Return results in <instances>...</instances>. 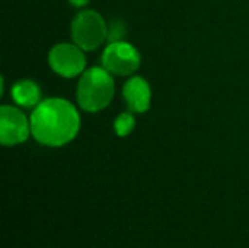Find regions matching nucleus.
I'll list each match as a JSON object with an SVG mask.
<instances>
[{
    "instance_id": "1",
    "label": "nucleus",
    "mask_w": 249,
    "mask_h": 248,
    "mask_svg": "<svg viewBox=\"0 0 249 248\" xmlns=\"http://www.w3.org/2000/svg\"><path fill=\"white\" fill-rule=\"evenodd\" d=\"M80 126L79 113L66 99L50 98L36 105L31 117L34 137L45 146L58 148L71 142Z\"/></svg>"
},
{
    "instance_id": "6",
    "label": "nucleus",
    "mask_w": 249,
    "mask_h": 248,
    "mask_svg": "<svg viewBox=\"0 0 249 248\" xmlns=\"http://www.w3.org/2000/svg\"><path fill=\"white\" fill-rule=\"evenodd\" d=\"M31 124L23 113L15 107L3 105L0 110V140L4 146H15L28 139Z\"/></svg>"
},
{
    "instance_id": "11",
    "label": "nucleus",
    "mask_w": 249,
    "mask_h": 248,
    "mask_svg": "<svg viewBox=\"0 0 249 248\" xmlns=\"http://www.w3.org/2000/svg\"><path fill=\"white\" fill-rule=\"evenodd\" d=\"M71 4H74V6H77V7H82V6H85V4H88L89 3V0H69Z\"/></svg>"
},
{
    "instance_id": "5",
    "label": "nucleus",
    "mask_w": 249,
    "mask_h": 248,
    "mask_svg": "<svg viewBox=\"0 0 249 248\" xmlns=\"http://www.w3.org/2000/svg\"><path fill=\"white\" fill-rule=\"evenodd\" d=\"M48 61L51 69L63 77H74L80 75L86 66L85 54L80 47L71 44H57L51 48Z\"/></svg>"
},
{
    "instance_id": "7",
    "label": "nucleus",
    "mask_w": 249,
    "mask_h": 248,
    "mask_svg": "<svg viewBox=\"0 0 249 248\" xmlns=\"http://www.w3.org/2000/svg\"><path fill=\"white\" fill-rule=\"evenodd\" d=\"M123 95L133 113H146L150 105V86L143 77H131L123 88Z\"/></svg>"
},
{
    "instance_id": "4",
    "label": "nucleus",
    "mask_w": 249,
    "mask_h": 248,
    "mask_svg": "<svg viewBox=\"0 0 249 248\" xmlns=\"http://www.w3.org/2000/svg\"><path fill=\"white\" fill-rule=\"evenodd\" d=\"M140 53L137 48L128 42L115 41L109 42L102 54L104 67L118 76H128L134 73L140 66Z\"/></svg>"
},
{
    "instance_id": "2",
    "label": "nucleus",
    "mask_w": 249,
    "mask_h": 248,
    "mask_svg": "<svg viewBox=\"0 0 249 248\" xmlns=\"http://www.w3.org/2000/svg\"><path fill=\"white\" fill-rule=\"evenodd\" d=\"M112 96L114 80L105 67H93L82 75L77 85V101L83 110L89 113L101 111L109 105Z\"/></svg>"
},
{
    "instance_id": "8",
    "label": "nucleus",
    "mask_w": 249,
    "mask_h": 248,
    "mask_svg": "<svg viewBox=\"0 0 249 248\" xmlns=\"http://www.w3.org/2000/svg\"><path fill=\"white\" fill-rule=\"evenodd\" d=\"M12 96L18 105L22 107H34L38 105L41 99V89L32 80H19L12 88Z\"/></svg>"
},
{
    "instance_id": "10",
    "label": "nucleus",
    "mask_w": 249,
    "mask_h": 248,
    "mask_svg": "<svg viewBox=\"0 0 249 248\" xmlns=\"http://www.w3.org/2000/svg\"><path fill=\"white\" fill-rule=\"evenodd\" d=\"M125 34V26L121 20H114L111 23V28L108 31V39L109 42H115V41H120L123 38V35Z\"/></svg>"
},
{
    "instance_id": "3",
    "label": "nucleus",
    "mask_w": 249,
    "mask_h": 248,
    "mask_svg": "<svg viewBox=\"0 0 249 248\" xmlns=\"http://www.w3.org/2000/svg\"><path fill=\"white\" fill-rule=\"evenodd\" d=\"M71 35L80 48L95 50L108 38V28L98 12L85 10L73 19Z\"/></svg>"
},
{
    "instance_id": "9",
    "label": "nucleus",
    "mask_w": 249,
    "mask_h": 248,
    "mask_svg": "<svg viewBox=\"0 0 249 248\" xmlns=\"http://www.w3.org/2000/svg\"><path fill=\"white\" fill-rule=\"evenodd\" d=\"M136 127V120L133 117V114L130 113H123L117 117L115 123H114V130H115V134L120 136V137H124V136H128Z\"/></svg>"
}]
</instances>
